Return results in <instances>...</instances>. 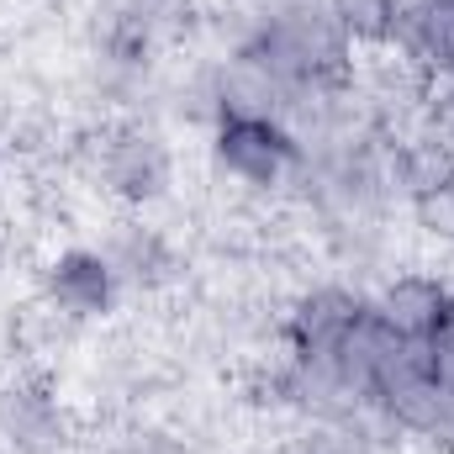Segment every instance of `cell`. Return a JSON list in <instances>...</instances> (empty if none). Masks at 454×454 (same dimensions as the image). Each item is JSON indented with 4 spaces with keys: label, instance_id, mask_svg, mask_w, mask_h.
<instances>
[{
    "label": "cell",
    "instance_id": "1",
    "mask_svg": "<svg viewBox=\"0 0 454 454\" xmlns=\"http://www.w3.org/2000/svg\"><path fill=\"white\" fill-rule=\"evenodd\" d=\"M212 153L238 185H280V175L296 164V137L275 121L270 112L254 106H223L217 132H212Z\"/></svg>",
    "mask_w": 454,
    "mask_h": 454
},
{
    "label": "cell",
    "instance_id": "2",
    "mask_svg": "<svg viewBox=\"0 0 454 454\" xmlns=\"http://www.w3.org/2000/svg\"><path fill=\"white\" fill-rule=\"evenodd\" d=\"M43 301H53L69 323H101V317H112L116 301H121V280H116L112 259L101 248L69 243L43 270Z\"/></svg>",
    "mask_w": 454,
    "mask_h": 454
},
{
    "label": "cell",
    "instance_id": "3",
    "mask_svg": "<svg viewBox=\"0 0 454 454\" xmlns=\"http://www.w3.org/2000/svg\"><path fill=\"white\" fill-rule=\"evenodd\" d=\"M101 175L127 207H153L169 196L175 185V159H169V143L148 127H121L106 137L101 148Z\"/></svg>",
    "mask_w": 454,
    "mask_h": 454
},
{
    "label": "cell",
    "instance_id": "4",
    "mask_svg": "<svg viewBox=\"0 0 454 454\" xmlns=\"http://www.w3.org/2000/svg\"><path fill=\"white\" fill-rule=\"evenodd\" d=\"M364 317H370V307L359 296L339 291V286L307 291L296 301V312H291V343H296L301 359H333L339 364V354L354 343V333L364 328Z\"/></svg>",
    "mask_w": 454,
    "mask_h": 454
},
{
    "label": "cell",
    "instance_id": "5",
    "mask_svg": "<svg viewBox=\"0 0 454 454\" xmlns=\"http://www.w3.org/2000/svg\"><path fill=\"white\" fill-rule=\"evenodd\" d=\"M450 312H454L450 280H439V275H428V270L396 275V280L380 291V301H375V317L407 343H434L444 333Z\"/></svg>",
    "mask_w": 454,
    "mask_h": 454
},
{
    "label": "cell",
    "instance_id": "6",
    "mask_svg": "<svg viewBox=\"0 0 454 454\" xmlns=\"http://www.w3.org/2000/svg\"><path fill=\"white\" fill-rule=\"evenodd\" d=\"M101 254L112 259L121 291H164L180 275V254L175 243L153 223H116V232L101 243Z\"/></svg>",
    "mask_w": 454,
    "mask_h": 454
},
{
    "label": "cell",
    "instance_id": "7",
    "mask_svg": "<svg viewBox=\"0 0 454 454\" xmlns=\"http://www.w3.org/2000/svg\"><path fill=\"white\" fill-rule=\"evenodd\" d=\"M59 396L43 380H16L0 391V439L16 454H48L59 444Z\"/></svg>",
    "mask_w": 454,
    "mask_h": 454
},
{
    "label": "cell",
    "instance_id": "8",
    "mask_svg": "<svg viewBox=\"0 0 454 454\" xmlns=\"http://www.w3.org/2000/svg\"><path fill=\"white\" fill-rule=\"evenodd\" d=\"M0 164H5V153H0Z\"/></svg>",
    "mask_w": 454,
    "mask_h": 454
},
{
    "label": "cell",
    "instance_id": "9",
    "mask_svg": "<svg viewBox=\"0 0 454 454\" xmlns=\"http://www.w3.org/2000/svg\"><path fill=\"white\" fill-rule=\"evenodd\" d=\"M0 450H5V439H0Z\"/></svg>",
    "mask_w": 454,
    "mask_h": 454
},
{
    "label": "cell",
    "instance_id": "10",
    "mask_svg": "<svg viewBox=\"0 0 454 454\" xmlns=\"http://www.w3.org/2000/svg\"><path fill=\"white\" fill-rule=\"evenodd\" d=\"M0 264H5V254H0Z\"/></svg>",
    "mask_w": 454,
    "mask_h": 454
}]
</instances>
